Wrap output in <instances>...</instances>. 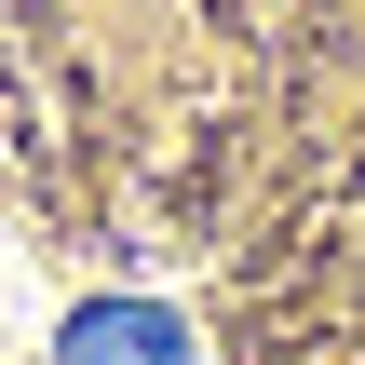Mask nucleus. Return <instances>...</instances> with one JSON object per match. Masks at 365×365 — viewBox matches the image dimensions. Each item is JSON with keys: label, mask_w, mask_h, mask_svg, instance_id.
Instances as JSON below:
<instances>
[{"label": "nucleus", "mask_w": 365, "mask_h": 365, "mask_svg": "<svg viewBox=\"0 0 365 365\" xmlns=\"http://www.w3.org/2000/svg\"><path fill=\"white\" fill-rule=\"evenodd\" d=\"M54 352L68 365H190V339H176V312H149V298H95V312H68Z\"/></svg>", "instance_id": "f257e3e1"}]
</instances>
